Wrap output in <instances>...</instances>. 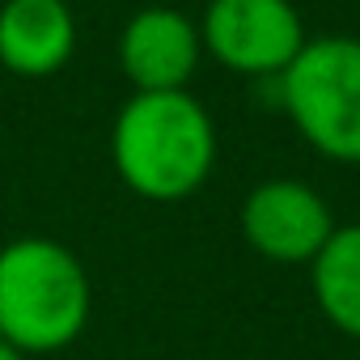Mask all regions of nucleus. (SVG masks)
Listing matches in <instances>:
<instances>
[{"mask_svg": "<svg viewBox=\"0 0 360 360\" xmlns=\"http://www.w3.org/2000/svg\"><path fill=\"white\" fill-rule=\"evenodd\" d=\"M110 161L123 187L148 204L191 200L217 165V127L187 89L131 94L110 127Z\"/></svg>", "mask_w": 360, "mask_h": 360, "instance_id": "nucleus-1", "label": "nucleus"}, {"mask_svg": "<svg viewBox=\"0 0 360 360\" xmlns=\"http://www.w3.org/2000/svg\"><path fill=\"white\" fill-rule=\"evenodd\" d=\"M94 309L85 263L51 238L0 246V339L22 356H51L81 339Z\"/></svg>", "mask_w": 360, "mask_h": 360, "instance_id": "nucleus-2", "label": "nucleus"}, {"mask_svg": "<svg viewBox=\"0 0 360 360\" xmlns=\"http://www.w3.org/2000/svg\"><path fill=\"white\" fill-rule=\"evenodd\" d=\"M280 102L301 140L339 165H360V39H305L280 72Z\"/></svg>", "mask_w": 360, "mask_h": 360, "instance_id": "nucleus-3", "label": "nucleus"}, {"mask_svg": "<svg viewBox=\"0 0 360 360\" xmlns=\"http://www.w3.org/2000/svg\"><path fill=\"white\" fill-rule=\"evenodd\" d=\"M200 43L229 72L280 77L305 47V22L292 0H208Z\"/></svg>", "mask_w": 360, "mask_h": 360, "instance_id": "nucleus-4", "label": "nucleus"}, {"mask_svg": "<svg viewBox=\"0 0 360 360\" xmlns=\"http://www.w3.org/2000/svg\"><path fill=\"white\" fill-rule=\"evenodd\" d=\"M335 233L330 204L301 178H267L242 200V238L267 263L301 267Z\"/></svg>", "mask_w": 360, "mask_h": 360, "instance_id": "nucleus-5", "label": "nucleus"}, {"mask_svg": "<svg viewBox=\"0 0 360 360\" xmlns=\"http://www.w3.org/2000/svg\"><path fill=\"white\" fill-rule=\"evenodd\" d=\"M204 60L200 26L169 5H148L127 18L119 30V68L136 94H174L187 89Z\"/></svg>", "mask_w": 360, "mask_h": 360, "instance_id": "nucleus-6", "label": "nucleus"}, {"mask_svg": "<svg viewBox=\"0 0 360 360\" xmlns=\"http://www.w3.org/2000/svg\"><path fill=\"white\" fill-rule=\"evenodd\" d=\"M77 51L68 0H5L0 5V64L13 77H56Z\"/></svg>", "mask_w": 360, "mask_h": 360, "instance_id": "nucleus-7", "label": "nucleus"}, {"mask_svg": "<svg viewBox=\"0 0 360 360\" xmlns=\"http://www.w3.org/2000/svg\"><path fill=\"white\" fill-rule=\"evenodd\" d=\"M309 284L322 318L339 335L360 339V221L335 225V233L309 263Z\"/></svg>", "mask_w": 360, "mask_h": 360, "instance_id": "nucleus-8", "label": "nucleus"}, {"mask_svg": "<svg viewBox=\"0 0 360 360\" xmlns=\"http://www.w3.org/2000/svg\"><path fill=\"white\" fill-rule=\"evenodd\" d=\"M0 360H26V356H22L13 343H5V339H0Z\"/></svg>", "mask_w": 360, "mask_h": 360, "instance_id": "nucleus-9", "label": "nucleus"}]
</instances>
